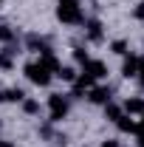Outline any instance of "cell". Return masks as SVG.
I'll use <instances>...</instances> for the list:
<instances>
[{
    "label": "cell",
    "instance_id": "cell-1",
    "mask_svg": "<svg viewBox=\"0 0 144 147\" xmlns=\"http://www.w3.org/2000/svg\"><path fill=\"white\" fill-rule=\"evenodd\" d=\"M57 20L65 26H82L85 23V11L79 6V0H59L57 3Z\"/></svg>",
    "mask_w": 144,
    "mask_h": 147
},
{
    "label": "cell",
    "instance_id": "cell-19",
    "mask_svg": "<svg viewBox=\"0 0 144 147\" xmlns=\"http://www.w3.org/2000/svg\"><path fill=\"white\" fill-rule=\"evenodd\" d=\"M133 17L139 20V23H144V0H139V3L133 6Z\"/></svg>",
    "mask_w": 144,
    "mask_h": 147
},
{
    "label": "cell",
    "instance_id": "cell-20",
    "mask_svg": "<svg viewBox=\"0 0 144 147\" xmlns=\"http://www.w3.org/2000/svg\"><path fill=\"white\" fill-rule=\"evenodd\" d=\"M51 139H54V144H57V147H65V144H68V136H65V133H54Z\"/></svg>",
    "mask_w": 144,
    "mask_h": 147
},
{
    "label": "cell",
    "instance_id": "cell-13",
    "mask_svg": "<svg viewBox=\"0 0 144 147\" xmlns=\"http://www.w3.org/2000/svg\"><path fill=\"white\" fill-rule=\"evenodd\" d=\"M20 108H23V113H26V116H40L42 105H40V99H34V96H26V99L20 102Z\"/></svg>",
    "mask_w": 144,
    "mask_h": 147
},
{
    "label": "cell",
    "instance_id": "cell-14",
    "mask_svg": "<svg viewBox=\"0 0 144 147\" xmlns=\"http://www.w3.org/2000/svg\"><path fill=\"white\" fill-rule=\"evenodd\" d=\"M0 42H3V45L17 42V28H11L9 23H0Z\"/></svg>",
    "mask_w": 144,
    "mask_h": 147
},
{
    "label": "cell",
    "instance_id": "cell-15",
    "mask_svg": "<svg viewBox=\"0 0 144 147\" xmlns=\"http://www.w3.org/2000/svg\"><path fill=\"white\" fill-rule=\"evenodd\" d=\"M122 113H124V110H122V105H116V102H108V105H105V119H108V122H116Z\"/></svg>",
    "mask_w": 144,
    "mask_h": 147
},
{
    "label": "cell",
    "instance_id": "cell-9",
    "mask_svg": "<svg viewBox=\"0 0 144 147\" xmlns=\"http://www.w3.org/2000/svg\"><path fill=\"white\" fill-rule=\"evenodd\" d=\"M26 51H31V54H45V51H51V45L40 34H28L26 37Z\"/></svg>",
    "mask_w": 144,
    "mask_h": 147
},
{
    "label": "cell",
    "instance_id": "cell-3",
    "mask_svg": "<svg viewBox=\"0 0 144 147\" xmlns=\"http://www.w3.org/2000/svg\"><path fill=\"white\" fill-rule=\"evenodd\" d=\"M26 76H28V82H34V85H40V88H48L51 85V79H54V74L48 71L40 59H34V62H26Z\"/></svg>",
    "mask_w": 144,
    "mask_h": 147
},
{
    "label": "cell",
    "instance_id": "cell-7",
    "mask_svg": "<svg viewBox=\"0 0 144 147\" xmlns=\"http://www.w3.org/2000/svg\"><path fill=\"white\" fill-rule=\"evenodd\" d=\"M82 74H88L90 79H105V76H108V65H105L102 59H93V57H90L88 62L82 65Z\"/></svg>",
    "mask_w": 144,
    "mask_h": 147
},
{
    "label": "cell",
    "instance_id": "cell-6",
    "mask_svg": "<svg viewBox=\"0 0 144 147\" xmlns=\"http://www.w3.org/2000/svg\"><path fill=\"white\" fill-rule=\"evenodd\" d=\"M88 99L93 105H102V108H105L108 102H113V88H110V85H93L88 91Z\"/></svg>",
    "mask_w": 144,
    "mask_h": 147
},
{
    "label": "cell",
    "instance_id": "cell-22",
    "mask_svg": "<svg viewBox=\"0 0 144 147\" xmlns=\"http://www.w3.org/2000/svg\"><path fill=\"white\" fill-rule=\"evenodd\" d=\"M136 79L141 82V88H144V59H141V65H139V74H136Z\"/></svg>",
    "mask_w": 144,
    "mask_h": 147
},
{
    "label": "cell",
    "instance_id": "cell-11",
    "mask_svg": "<svg viewBox=\"0 0 144 147\" xmlns=\"http://www.w3.org/2000/svg\"><path fill=\"white\" fill-rule=\"evenodd\" d=\"M113 125L119 127V133H127V136H130V133H139V122H136L130 113H122V116H119Z\"/></svg>",
    "mask_w": 144,
    "mask_h": 147
},
{
    "label": "cell",
    "instance_id": "cell-5",
    "mask_svg": "<svg viewBox=\"0 0 144 147\" xmlns=\"http://www.w3.org/2000/svg\"><path fill=\"white\" fill-rule=\"evenodd\" d=\"M124 62H122V76L124 79H136V74H139V65H141V54H133V51H127L124 57H122Z\"/></svg>",
    "mask_w": 144,
    "mask_h": 147
},
{
    "label": "cell",
    "instance_id": "cell-17",
    "mask_svg": "<svg viewBox=\"0 0 144 147\" xmlns=\"http://www.w3.org/2000/svg\"><path fill=\"white\" fill-rule=\"evenodd\" d=\"M57 76H59V79H65V82H73L79 74H76V68H73V65H62V68L57 71Z\"/></svg>",
    "mask_w": 144,
    "mask_h": 147
},
{
    "label": "cell",
    "instance_id": "cell-23",
    "mask_svg": "<svg viewBox=\"0 0 144 147\" xmlns=\"http://www.w3.org/2000/svg\"><path fill=\"white\" fill-rule=\"evenodd\" d=\"M0 147H14L11 142H6V139H0Z\"/></svg>",
    "mask_w": 144,
    "mask_h": 147
},
{
    "label": "cell",
    "instance_id": "cell-18",
    "mask_svg": "<svg viewBox=\"0 0 144 147\" xmlns=\"http://www.w3.org/2000/svg\"><path fill=\"white\" fill-rule=\"evenodd\" d=\"M73 59H76L79 65H85V62L90 59V54L85 51V48H82V45H76V48H73Z\"/></svg>",
    "mask_w": 144,
    "mask_h": 147
},
{
    "label": "cell",
    "instance_id": "cell-21",
    "mask_svg": "<svg viewBox=\"0 0 144 147\" xmlns=\"http://www.w3.org/2000/svg\"><path fill=\"white\" fill-rule=\"evenodd\" d=\"M99 147H122V142H119V139H105Z\"/></svg>",
    "mask_w": 144,
    "mask_h": 147
},
{
    "label": "cell",
    "instance_id": "cell-2",
    "mask_svg": "<svg viewBox=\"0 0 144 147\" xmlns=\"http://www.w3.org/2000/svg\"><path fill=\"white\" fill-rule=\"evenodd\" d=\"M48 122L51 125H59L65 116H68V105H71V96L65 93H48Z\"/></svg>",
    "mask_w": 144,
    "mask_h": 147
},
{
    "label": "cell",
    "instance_id": "cell-10",
    "mask_svg": "<svg viewBox=\"0 0 144 147\" xmlns=\"http://www.w3.org/2000/svg\"><path fill=\"white\" fill-rule=\"evenodd\" d=\"M28 93H26V88H0V102H14V105H20L23 99H26Z\"/></svg>",
    "mask_w": 144,
    "mask_h": 147
},
{
    "label": "cell",
    "instance_id": "cell-24",
    "mask_svg": "<svg viewBox=\"0 0 144 147\" xmlns=\"http://www.w3.org/2000/svg\"><path fill=\"white\" fill-rule=\"evenodd\" d=\"M0 3H6V0H0Z\"/></svg>",
    "mask_w": 144,
    "mask_h": 147
},
{
    "label": "cell",
    "instance_id": "cell-8",
    "mask_svg": "<svg viewBox=\"0 0 144 147\" xmlns=\"http://www.w3.org/2000/svg\"><path fill=\"white\" fill-rule=\"evenodd\" d=\"M85 37H88V42H102V20L96 17H85Z\"/></svg>",
    "mask_w": 144,
    "mask_h": 147
},
{
    "label": "cell",
    "instance_id": "cell-16",
    "mask_svg": "<svg viewBox=\"0 0 144 147\" xmlns=\"http://www.w3.org/2000/svg\"><path fill=\"white\" fill-rule=\"evenodd\" d=\"M110 51L116 57H124L127 51H130V42H127V40H113V42H110Z\"/></svg>",
    "mask_w": 144,
    "mask_h": 147
},
{
    "label": "cell",
    "instance_id": "cell-4",
    "mask_svg": "<svg viewBox=\"0 0 144 147\" xmlns=\"http://www.w3.org/2000/svg\"><path fill=\"white\" fill-rule=\"evenodd\" d=\"M17 54H20V45L11 42V45H3L0 48V71H14L17 68Z\"/></svg>",
    "mask_w": 144,
    "mask_h": 147
},
{
    "label": "cell",
    "instance_id": "cell-12",
    "mask_svg": "<svg viewBox=\"0 0 144 147\" xmlns=\"http://www.w3.org/2000/svg\"><path fill=\"white\" fill-rule=\"evenodd\" d=\"M122 110L130 113V116H144V99L141 96H130V99H124Z\"/></svg>",
    "mask_w": 144,
    "mask_h": 147
}]
</instances>
